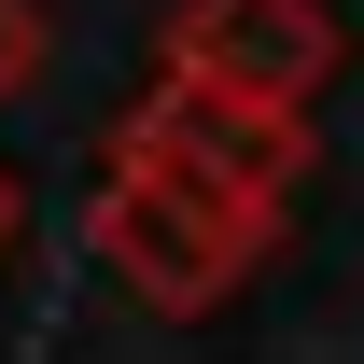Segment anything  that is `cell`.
<instances>
[{
  "instance_id": "6da1fadb",
  "label": "cell",
  "mask_w": 364,
  "mask_h": 364,
  "mask_svg": "<svg viewBox=\"0 0 364 364\" xmlns=\"http://www.w3.org/2000/svg\"><path fill=\"white\" fill-rule=\"evenodd\" d=\"M85 252H98V280L127 309L210 322L280 252V210H252V196H225V182H196V168H154V154H112L98 168V210H85Z\"/></svg>"
},
{
  "instance_id": "7a4b0ae2",
  "label": "cell",
  "mask_w": 364,
  "mask_h": 364,
  "mask_svg": "<svg viewBox=\"0 0 364 364\" xmlns=\"http://www.w3.org/2000/svg\"><path fill=\"white\" fill-rule=\"evenodd\" d=\"M350 28L322 0H182L154 28V70L168 85H210V98H252V112H309L336 85Z\"/></svg>"
},
{
  "instance_id": "3957f363",
  "label": "cell",
  "mask_w": 364,
  "mask_h": 364,
  "mask_svg": "<svg viewBox=\"0 0 364 364\" xmlns=\"http://www.w3.org/2000/svg\"><path fill=\"white\" fill-rule=\"evenodd\" d=\"M112 154H154V168H196V182H225V196H252V210H280L309 182V112H252V98H210V85H168L154 70L127 98Z\"/></svg>"
},
{
  "instance_id": "277c9868",
  "label": "cell",
  "mask_w": 364,
  "mask_h": 364,
  "mask_svg": "<svg viewBox=\"0 0 364 364\" xmlns=\"http://www.w3.org/2000/svg\"><path fill=\"white\" fill-rule=\"evenodd\" d=\"M43 56H56V14H43V0H0V112L43 85Z\"/></svg>"
},
{
  "instance_id": "5b68a950",
  "label": "cell",
  "mask_w": 364,
  "mask_h": 364,
  "mask_svg": "<svg viewBox=\"0 0 364 364\" xmlns=\"http://www.w3.org/2000/svg\"><path fill=\"white\" fill-rule=\"evenodd\" d=\"M14 225H28V182H14V168H0V252H14Z\"/></svg>"
}]
</instances>
